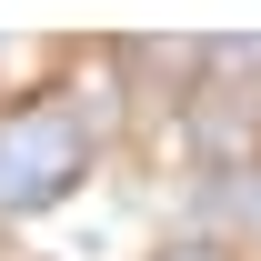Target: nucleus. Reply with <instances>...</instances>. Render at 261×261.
Wrapping results in <instances>:
<instances>
[{
    "instance_id": "f257e3e1",
    "label": "nucleus",
    "mask_w": 261,
    "mask_h": 261,
    "mask_svg": "<svg viewBox=\"0 0 261 261\" xmlns=\"http://www.w3.org/2000/svg\"><path fill=\"white\" fill-rule=\"evenodd\" d=\"M91 161V121H81V100H20L10 121H0V211H40V201H61Z\"/></svg>"
},
{
    "instance_id": "f03ea898",
    "label": "nucleus",
    "mask_w": 261,
    "mask_h": 261,
    "mask_svg": "<svg viewBox=\"0 0 261 261\" xmlns=\"http://www.w3.org/2000/svg\"><path fill=\"white\" fill-rule=\"evenodd\" d=\"M171 261H221V251H211V241H181V251H171Z\"/></svg>"
},
{
    "instance_id": "7ed1b4c3",
    "label": "nucleus",
    "mask_w": 261,
    "mask_h": 261,
    "mask_svg": "<svg viewBox=\"0 0 261 261\" xmlns=\"http://www.w3.org/2000/svg\"><path fill=\"white\" fill-rule=\"evenodd\" d=\"M0 61H10V40H0Z\"/></svg>"
}]
</instances>
